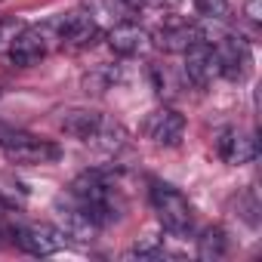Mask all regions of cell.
<instances>
[{"label": "cell", "mask_w": 262, "mask_h": 262, "mask_svg": "<svg viewBox=\"0 0 262 262\" xmlns=\"http://www.w3.org/2000/svg\"><path fill=\"white\" fill-rule=\"evenodd\" d=\"M105 37H108V47H111L117 56H145V53L155 47L151 34H148L142 25L129 22V19L114 22V25L105 31Z\"/></svg>", "instance_id": "9"}, {"label": "cell", "mask_w": 262, "mask_h": 262, "mask_svg": "<svg viewBox=\"0 0 262 262\" xmlns=\"http://www.w3.org/2000/svg\"><path fill=\"white\" fill-rule=\"evenodd\" d=\"M198 10L207 16V19H228V0H194Z\"/></svg>", "instance_id": "16"}, {"label": "cell", "mask_w": 262, "mask_h": 262, "mask_svg": "<svg viewBox=\"0 0 262 262\" xmlns=\"http://www.w3.org/2000/svg\"><path fill=\"white\" fill-rule=\"evenodd\" d=\"M201 40V25L194 22H170L158 31V47L167 50V53H185L191 43Z\"/></svg>", "instance_id": "13"}, {"label": "cell", "mask_w": 262, "mask_h": 262, "mask_svg": "<svg viewBox=\"0 0 262 262\" xmlns=\"http://www.w3.org/2000/svg\"><path fill=\"white\" fill-rule=\"evenodd\" d=\"M83 10L96 19V25L102 31H108L114 22H120V10H117L114 0H83Z\"/></svg>", "instance_id": "14"}, {"label": "cell", "mask_w": 262, "mask_h": 262, "mask_svg": "<svg viewBox=\"0 0 262 262\" xmlns=\"http://www.w3.org/2000/svg\"><path fill=\"white\" fill-rule=\"evenodd\" d=\"M53 31H56V40L71 43V47H86L102 34V28L96 25V19L86 10H71V13L59 16L53 22Z\"/></svg>", "instance_id": "10"}, {"label": "cell", "mask_w": 262, "mask_h": 262, "mask_svg": "<svg viewBox=\"0 0 262 262\" xmlns=\"http://www.w3.org/2000/svg\"><path fill=\"white\" fill-rule=\"evenodd\" d=\"M68 198L74 204H80L99 225H108L114 222L120 213H123V201H120V191L105 179V173L93 170V173H83L71 182L68 188Z\"/></svg>", "instance_id": "1"}, {"label": "cell", "mask_w": 262, "mask_h": 262, "mask_svg": "<svg viewBox=\"0 0 262 262\" xmlns=\"http://www.w3.org/2000/svg\"><path fill=\"white\" fill-rule=\"evenodd\" d=\"M185 77L194 83V86H210L213 80L222 77V65H219V53L213 43H191L185 53Z\"/></svg>", "instance_id": "7"}, {"label": "cell", "mask_w": 262, "mask_h": 262, "mask_svg": "<svg viewBox=\"0 0 262 262\" xmlns=\"http://www.w3.org/2000/svg\"><path fill=\"white\" fill-rule=\"evenodd\" d=\"M120 4L126 7V10H148V7H155V0H120Z\"/></svg>", "instance_id": "19"}, {"label": "cell", "mask_w": 262, "mask_h": 262, "mask_svg": "<svg viewBox=\"0 0 262 262\" xmlns=\"http://www.w3.org/2000/svg\"><path fill=\"white\" fill-rule=\"evenodd\" d=\"M0 4H4V0H0Z\"/></svg>", "instance_id": "20"}, {"label": "cell", "mask_w": 262, "mask_h": 262, "mask_svg": "<svg viewBox=\"0 0 262 262\" xmlns=\"http://www.w3.org/2000/svg\"><path fill=\"white\" fill-rule=\"evenodd\" d=\"M198 256L201 259H222L225 256V231L222 228H207L198 237Z\"/></svg>", "instance_id": "15"}, {"label": "cell", "mask_w": 262, "mask_h": 262, "mask_svg": "<svg viewBox=\"0 0 262 262\" xmlns=\"http://www.w3.org/2000/svg\"><path fill=\"white\" fill-rule=\"evenodd\" d=\"M129 256H139V259H161V256H167V250H164L161 244H155V241H142V244H136L133 250H129Z\"/></svg>", "instance_id": "17"}, {"label": "cell", "mask_w": 262, "mask_h": 262, "mask_svg": "<svg viewBox=\"0 0 262 262\" xmlns=\"http://www.w3.org/2000/svg\"><path fill=\"white\" fill-rule=\"evenodd\" d=\"M0 155L10 164L22 167H47L62 158V148L53 139L25 133V129H0Z\"/></svg>", "instance_id": "2"}, {"label": "cell", "mask_w": 262, "mask_h": 262, "mask_svg": "<svg viewBox=\"0 0 262 262\" xmlns=\"http://www.w3.org/2000/svg\"><path fill=\"white\" fill-rule=\"evenodd\" d=\"M142 136L155 145H164V148H173L182 142L185 136V117L176 111V108H155L148 111V117L142 120Z\"/></svg>", "instance_id": "5"}, {"label": "cell", "mask_w": 262, "mask_h": 262, "mask_svg": "<svg viewBox=\"0 0 262 262\" xmlns=\"http://www.w3.org/2000/svg\"><path fill=\"white\" fill-rule=\"evenodd\" d=\"M148 201H151V210L158 213L161 225H164L170 234L182 237V234L191 231V225H194V210H191L188 198H185L176 185L155 179L151 188H148Z\"/></svg>", "instance_id": "3"}, {"label": "cell", "mask_w": 262, "mask_h": 262, "mask_svg": "<svg viewBox=\"0 0 262 262\" xmlns=\"http://www.w3.org/2000/svg\"><path fill=\"white\" fill-rule=\"evenodd\" d=\"M7 234L31 256H53L65 247V234L59 228L40 225V222H13Z\"/></svg>", "instance_id": "4"}, {"label": "cell", "mask_w": 262, "mask_h": 262, "mask_svg": "<svg viewBox=\"0 0 262 262\" xmlns=\"http://www.w3.org/2000/svg\"><path fill=\"white\" fill-rule=\"evenodd\" d=\"M47 53H50V28L31 25V28H22V31L10 40V62H13L16 68H31V65H37Z\"/></svg>", "instance_id": "6"}, {"label": "cell", "mask_w": 262, "mask_h": 262, "mask_svg": "<svg viewBox=\"0 0 262 262\" xmlns=\"http://www.w3.org/2000/svg\"><path fill=\"white\" fill-rule=\"evenodd\" d=\"M244 16H247L253 25H259V22H262V0H247V4H244Z\"/></svg>", "instance_id": "18"}, {"label": "cell", "mask_w": 262, "mask_h": 262, "mask_svg": "<svg viewBox=\"0 0 262 262\" xmlns=\"http://www.w3.org/2000/svg\"><path fill=\"white\" fill-rule=\"evenodd\" d=\"M56 219H59V231L65 234V237H74V241H93L96 237V231L102 228L80 204H74L71 198L62 204H56Z\"/></svg>", "instance_id": "11"}, {"label": "cell", "mask_w": 262, "mask_h": 262, "mask_svg": "<svg viewBox=\"0 0 262 262\" xmlns=\"http://www.w3.org/2000/svg\"><path fill=\"white\" fill-rule=\"evenodd\" d=\"M105 114L93 111V108H68L62 114V133H68L71 139H80L86 145H93V139L99 136V129L105 126Z\"/></svg>", "instance_id": "12"}, {"label": "cell", "mask_w": 262, "mask_h": 262, "mask_svg": "<svg viewBox=\"0 0 262 262\" xmlns=\"http://www.w3.org/2000/svg\"><path fill=\"white\" fill-rule=\"evenodd\" d=\"M216 151L225 164L231 167H244V164H253L259 158V142L253 133H247V129H237V126H228L219 133L216 139Z\"/></svg>", "instance_id": "8"}]
</instances>
